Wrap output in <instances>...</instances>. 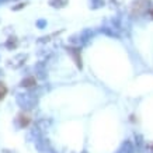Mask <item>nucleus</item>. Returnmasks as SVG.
<instances>
[{
  "instance_id": "obj_2",
  "label": "nucleus",
  "mask_w": 153,
  "mask_h": 153,
  "mask_svg": "<svg viewBox=\"0 0 153 153\" xmlns=\"http://www.w3.org/2000/svg\"><path fill=\"white\" fill-rule=\"evenodd\" d=\"M21 84H23V86H25V87L34 86V84H35V79H34V77H28V79L23 80V82H21Z\"/></svg>"
},
{
  "instance_id": "obj_4",
  "label": "nucleus",
  "mask_w": 153,
  "mask_h": 153,
  "mask_svg": "<svg viewBox=\"0 0 153 153\" xmlns=\"http://www.w3.org/2000/svg\"><path fill=\"white\" fill-rule=\"evenodd\" d=\"M20 118H21V124H23V125H27L28 122H30V118H28L27 115H21Z\"/></svg>"
},
{
  "instance_id": "obj_1",
  "label": "nucleus",
  "mask_w": 153,
  "mask_h": 153,
  "mask_svg": "<svg viewBox=\"0 0 153 153\" xmlns=\"http://www.w3.org/2000/svg\"><path fill=\"white\" fill-rule=\"evenodd\" d=\"M68 3V0H51V4L55 7H63Z\"/></svg>"
},
{
  "instance_id": "obj_3",
  "label": "nucleus",
  "mask_w": 153,
  "mask_h": 153,
  "mask_svg": "<svg viewBox=\"0 0 153 153\" xmlns=\"http://www.w3.org/2000/svg\"><path fill=\"white\" fill-rule=\"evenodd\" d=\"M6 93H7V88L3 86V84H0V98H3L6 96Z\"/></svg>"
}]
</instances>
